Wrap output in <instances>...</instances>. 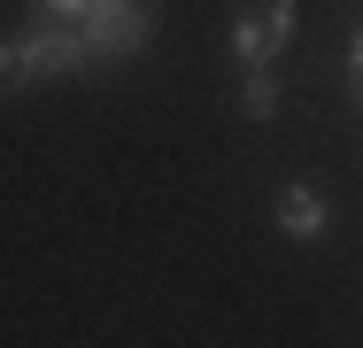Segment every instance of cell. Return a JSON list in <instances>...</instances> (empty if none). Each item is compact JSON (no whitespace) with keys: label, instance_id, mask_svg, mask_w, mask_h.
<instances>
[{"label":"cell","instance_id":"6da1fadb","mask_svg":"<svg viewBox=\"0 0 363 348\" xmlns=\"http://www.w3.org/2000/svg\"><path fill=\"white\" fill-rule=\"evenodd\" d=\"M85 47L93 62H140L155 39V0H85Z\"/></svg>","mask_w":363,"mask_h":348},{"label":"cell","instance_id":"7a4b0ae2","mask_svg":"<svg viewBox=\"0 0 363 348\" xmlns=\"http://www.w3.org/2000/svg\"><path fill=\"white\" fill-rule=\"evenodd\" d=\"M294 39V0H247L232 16V62L240 70H271Z\"/></svg>","mask_w":363,"mask_h":348},{"label":"cell","instance_id":"3957f363","mask_svg":"<svg viewBox=\"0 0 363 348\" xmlns=\"http://www.w3.org/2000/svg\"><path fill=\"white\" fill-rule=\"evenodd\" d=\"M23 62H31V85H55V77H85L93 70V47H85V31L77 23H31L23 31Z\"/></svg>","mask_w":363,"mask_h":348},{"label":"cell","instance_id":"277c9868","mask_svg":"<svg viewBox=\"0 0 363 348\" xmlns=\"http://www.w3.org/2000/svg\"><path fill=\"white\" fill-rule=\"evenodd\" d=\"M271 224H279L286 240H301V248H325V240H333V202H325V186H317V178H294V186H279Z\"/></svg>","mask_w":363,"mask_h":348},{"label":"cell","instance_id":"5b68a950","mask_svg":"<svg viewBox=\"0 0 363 348\" xmlns=\"http://www.w3.org/2000/svg\"><path fill=\"white\" fill-rule=\"evenodd\" d=\"M240 116L247 124H271L279 116V77L271 70H240Z\"/></svg>","mask_w":363,"mask_h":348},{"label":"cell","instance_id":"8992f818","mask_svg":"<svg viewBox=\"0 0 363 348\" xmlns=\"http://www.w3.org/2000/svg\"><path fill=\"white\" fill-rule=\"evenodd\" d=\"M31 85V62H23V39H0V93H23Z\"/></svg>","mask_w":363,"mask_h":348},{"label":"cell","instance_id":"52a82bcc","mask_svg":"<svg viewBox=\"0 0 363 348\" xmlns=\"http://www.w3.org/2000/svg\"><path fill=\"white\" fill-rule=\"evenodd\" d=\"M31 16H47V23H85V0H31Z\"/></svg>","mask_w":363,"mask_h":348},{"label":"cell","instance_id":"ba28073f","mask_svg":"<svg viewBox=\"0 0 363 348\" xmlns=\"http://www.w3.org/2000/svg\"><path fill=\"white\" fill-rule=\"evenodd\" d=\"M348 93H356V101H363V62H348Z\"/></svg>","mask_w":363,"mask_h":348},{"label":"cell","instance_id":"9c48e42d","mask_svg":"<svg viewBox=\"0 0 363 348\" xmlns=\"http://www.w3.org/2000/svg\"><path fill=\"white\" fill-rule=\"evenodd\" d=\"M348 62H363V31H356V47H348Z\"/></svg>","mask_w":363,"mask_h":348}]
</instances>
